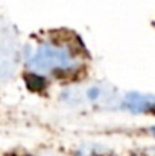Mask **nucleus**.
Segmentation results:
<instances>
[{
    "instance_id": "obj_4",
    "label": "nucleus",
    "mask_w": 155,
    "mask_h": 156,
    "mask_svg": "<svg viewBox=\"0 0 155 156\" xmlns=\"http://www.w3.org/2000/svg\"><path fill=\"white\" fill-rule=\"evenodd\" d=\"M123 108L134 114H149L154 111V97L142 93H129L122 100Z\"/></svg>"
},
{
    "instance_id": "obj_3",
    "label": "nucleus",
    "mask_w": 155,
    "mask_h": 156,
    "mask_svg": "<svg viewBox=\"0 0 155 156\" xmlns=\"http://www.w3.org/2000/svg\"><path fill=\"white\" fill-rule=\"evenodd\" d=\"M18 41L11 27H0V83L9 80L18 67Z\"/></svg>"
},
{
    "instance_id": "obj_1",
    "label": "nucleus",
    "mask_w": 155,
    "mask_h": 156,
    "mask_svg": "<svg viewBox=\"0 0 155 156\" xmlns=\"http://www.w3.org/2000/svg\"><path fill=\"white\" fill-rule=\"evenodd\" d=\"M26 62L35 76H67L81 67V49L70 38H44L28 50Z\"/></svg>"
},
{
    "instance_id": "obj_2",
    "label": "nucleus",
    "mask_w": 155,
    "mask_h": 156,
    "mask_svg": "<svg viewBox=\"0 0 155 156\" xmlns=\"http://www.w3.org/2000/svg\"><path fill=\"white\" fill-rule=\"evenodd\" d=\"M62 100L68 105H88L96 109H109L120 102L116 88L106 83H91L84 88L67 90L62 94Z\"/></svg>"
}]
</instances>
